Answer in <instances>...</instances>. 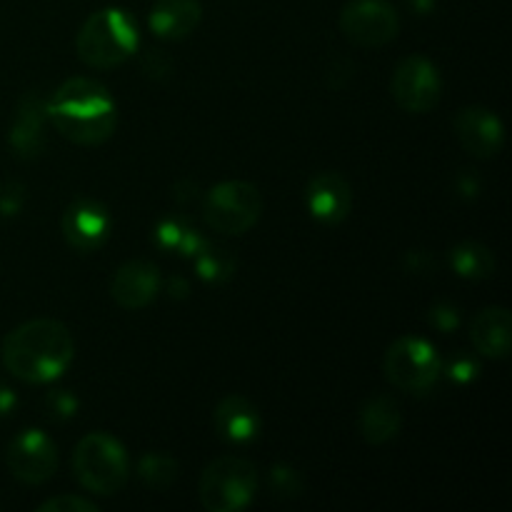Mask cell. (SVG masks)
I'll return each instance as SVG.
<instances>
[{
  "mask_svg": "<svg viewBox=\"0 0 512 512\" xmlns=\"http://www.w3.org/2000/svg\"><path fill=\"white\" fill-rule=\"evenodd\" d=\"M203 20L198 0H158L150 10V28L163 40H183Z\"/></svg>",
  "mask_w": 512,
  "mask_h": 512,
  "instance_id": "obj_18",
  "label": "cell"
},
{
  "mask_svg": "<svg viewBox=\"0 0 512 512\" xmlns=\"http://www.w3.org/2000/svg\"><path fill=\"white\" fill-rule=\"evenodd\" d=\"M213 428L220 440L230 445H245L258 438L260 415L255 405L243 395H228L213 413Z\"/></svg>",
  "mask_w": 512,
  "mask_h": 512,
  "instance_id": "obj_16",
  "label": "cell"
},
{
  "mask_svg": "<svg viewBox=\"0 0 512 512\" xmlns=\"http://www.w3.org/2000/svg\"><path fill=\"white\" fill-rule=\"evenodd\" d=\"M450 265L465 280H485L495 273V255L480 243H460L450 250Z\"/></svg>",
  "mask_w": 512,
  "mask_h": 512,
  "instance_id": "obj_20",
  "label": "cell"
},
{
  "mask_svg": "<svg viewBox=\"0 0 512 512\" xmlns=\"http://www.w3.org/2000/svg\"><path fill=\"white\" fill-rule=\"evenodd\" d=\"M5 463L20 483L43 485L58 470V448L43 430H23L10 440Z\"/></svg>",
  "mask_w": 512,
  "mask_h": 512,
  "instance_id": "obj_10",
  "label": "cell"
},
{
  "mask_svg": "<svg viewBox=\"0 0 512 512\" xmlns=\"http://www.w3.org/2000/svg\"><path fill=\"white\" fill-rule=\"evenodd\" d=\"M270 488L278 498H295V495L303 493V478L298 475V470L278 465V468L270 470Z\"/></svg>",
  "mask_w": 512,
  "mask_h": 512,
  "instance_id": "obj_24",
  "label": "cell"
},
{
  "mask_svg": "<svg viewBox=\"0 0 512 512\" xmlns=\"http://www.w3.org/2000/svg\"><path fill=\"white\" fill-rule=\"evenodd\" d=\"M73 473L88 493L108 498L120 493L128 483V453L113 435L90 433L75 445Z\"/></svg>",
  "mask_w": 512,
  "mask_h": 512,
  "instance_id": "obj_4",
  "label": "cell"
},
{
  "mask_svg": "<svg viewBox=\"0 0 512 512\" xmlns=\"http://www.w3.org/2000/svg\"><path fill=\"white\" fill-rule=\"evenodd\" d=\"M15 405H18V400H15L13 390L5 388V385H0V418H5V415L13 413Z\"/></svg>",
  "mask_w": 512,
  "mask_h": 512,
  "instance_id": "obj_30",
  "label": "cell"
},
{
  "mask_svg": "<svg viewBox=\"0 0 512 512\" xmlns=\"http://www.w3.org/2000/svg\"><path fill=\"white\" fill-rule=\"evenodd\" d=\"M170 290H175L178 298H185V293H188V283H185L183 278H175L173 283H170Z\"/></svg>",
  "mask_w": 512,
  "mask_h": 512,
  "instance_id": "obj_31",
  "label": "cell"
},
{
  "mask_svg": "<svg viewBox=\"0 0 512 512\" xmlns=\"http://www.w3.org/2000/svg\"><path fill=\"white\" fill-rule=\"evenodd\" d=\"M25 203V188L15 180L0 185V215L10 218V215H18L20 208Z\"/></svg>",
  "mask_w": 512,
  "mask_h": 512,
  "instance_id": "obj_26",
  "label": "cell"
},
{
  "mask_svg": "<svg viewBox=\"0 0 512 512\" xmlns=\"http://www.w3.org/2000/svg\"><path fill=\"white\" fill-rule=\"evenodd\" d=\"M475 373H478V365L468 358H458L450 365V378L458 380V383H468L475 378Z\"/></svg>",
  "mask_w": 512,
  "mask_h": 512,
  "instance_id": "obj_29",
  "label": "cell"
},
{
  "mask_svg": "<svg viewBox=\"0 0 512 512\" xmlns=\"http://www.w3.org/2000/svg\"><path fill=\"white\" fill-rule=\"evenodd\" d=\"M385 378L403 393L425 395L443 373L440 355L428 340L423 338H400L388 348L383 360Z\"/></svg>",
  "mask_w": 512,
  "mask_h": 512,
  "instance_id": "obj_6",
  "label": "cell"
},
{
  "mask_svg": "<svg viewBox=\"0 0 512 512\" xmlns=\"http://www.w3.org/2000/svg\"><path fill=\"white\" fill-rule=\"evenodd\" d=\"M75 343L63 323L50 318L18 325L3 343V365L23 383H53L73 363Z\"/></svg>",
  "mask_w": 512,
  "mask_h": 512,
  "instance_id": "obj_2",
  "label": "cell"
},
{
  "mask_svg": "<svg viewBox=\"0 0 512 512\" xmlns=\"http://www.w3.org/2000/svg\"><path fill=\"white\" fill-rule=\"evenodd\" d=\"M45 113L65 140L75 145H100L113 135L118 113L103 83L93 78H70L45 100Z\"/></svg>",
  "mask_w": 512,
  "mask_h": 512,
  "instance_id": "obj_1",
  "label": "cell"
},
{
  "mask_svg": "<svg viewBox=\"0 0 512 512\" xmlns=\"http://www.w3.org/2000/svg\"><path fill=\"white\" fill-rule=\"evenodd\" d=\"M470 340L485 358L503 360L512 348V315L508 308H483L470 325Z\"/></svg>",
  "mask_w": 512,
  "mask_h": 512,
  "instance_id": "obj_17",
  "label": "cell"
},
{
  "mask_svg": "<svg viewBox=\"0 0 512 512\" xmlns=\"http://www.w3.org/2000/svg\"><path fill=\"white\" fill-rule=\"evenodd\" d=\"M430 320H433V325H438L440 330H453L458 328V310L450 308V305H438V308L433 310V315H430Z\"/></svg>",
  "mask_w": 512,
  "mask_h": 512,
  "instance_id": "obj_28",
  "label": "cell"
},
{
  "mask_svg": "<svg viewBox=\"0 0 512 512\" xmlns=\"http://www.w3.org/2000/svg\"><path fill=\"white\" fill-rule=\"evenodd\" d=\"M48 408L50 415H55V418H73L78 413V400L70 393H65V390H58V393L48 398Z\"/></svg>",
  "mask_w": 512,
  "mask_h": 512,
  "instance_id": "obj_27",
  "label": "cell"
},
{
  "mask_svg": "<svg viewBox=\"0 0 512 512\" xmlns=\"http://www.w3.org/2000/svg\"><path fill=\"white\" fill-rule=\"evenodd\" d=\"M455 135L465 153L478 160L495 158L505 143V128L498 115L480 105H470L455 115Z\"/></svg>",
  "mask_w": 512,
  "mask_h": 512,
  "instance_id": "obj_11",
  "label": "cell"
},
{
  "mask_svg": "<svg viewBox=\"0 0 512 512\" xmlns=\"http://www.w3.org/2000/svg\"><path fill=\"white\" fill-rule=\"evenodd\" d=\"M400 425H403L400 405L388 395L368 400L365 408L360 410V433L370 445L390 443L400 433Z\"/></svg>",
  "mask_w": 512,
  "mask_h": 512,
  "instance_id": "obj_19",
  "label": "cell"
},
{
  "mask_svg": "<svg viewBox=\"0 0 512 512\" xmlns=\"http://www.w3.org/2000/svg\"><path fill=\"white\" fill-rule=\"evenodd\" d=\"M305 205L310 215L325 225H338L353 208V188L340 173H318L305 190Z\"/></svg>",
  "mask_w": 512,
  "mask_h": 512,
  "instance_id": "obj_13",
  "label": "cell"
},
{
  "mask_svg": "<svg viewBox=\"0 0 512 512\" xmlns=\"http://www.w3.org/2000/svg\"><path fill=\"white\" fill-rule=\"evenodd\" d=\"M193 258L198 275L203 280H208V283H225L228 278H233L235 258L230 255V250L220 248V245L203 243Z\"/></svg>",
  "mask_w": 512,
  "mask_h": 512,
  "instance_id": "obj_22",
  "label": "cell"
},
{
  "mask_svg": "<svg viewBox=\"0 0 512 512\" xmlns=\"http://www.w3.org/2000/svg\"><path fill=\"white\" fill-rule=\"evenodd\" d=\"M258 490V473L255 465L243 458L213 460L200 475L198 495L200 503L208 512H238L253 500Z\"/></svg>",
  "mask_w": 512,
  "mask_h": 512,
  "instance_id": "obj_5",
  "label": "cell"
},
{
  "mask_svg": "<svg viewBox=\"0 0 512 512\" xmlns=\"http://www.w3.org/2000/svg\"><path fill=\"white\" fill-rule=\"evenodd\" d=\"M160 293V270L148 260H130L110 280V298L125 310L148 308Z\"/></svg>",
  "mask_w": 512,
  "mask_h": 512,
  "instance_id": "obj_15",
  "label": "cell"
},
{
  "mask_svg": "<svg viewBox=\"0 0 512 512\" xmlns=\"http://www.w3.org/2000/svg\"><path fill=\"white\" fill-rule=\"evenodd\" d=\"M390 90L405 113L423 115L430 113L443 98V80L435 63H430L425 55H410L395 68Z\"/></svg>",
  "mask_w": 512,
  "mask_h": 512,
  "instance_id": "obj_8",
  "label": "cell"
},
{
  "mask_svg": "<svg viewBox=\"0 0 512 512\" xmlns=\"http://www.w3.org/2000/svg\"><path fill=\"white\" fill-rule=\"evenodd\" d=\"M263 213V198L255 185L228 180L208 190L203 200V218L213 230L225 235H243Z\"/></svg>",
  "mask_w": 512,
  "mask_h": 512,
  "instance_id": "obj_7",
  "label": "cell"
},
{
  "mask_svg": "<svg viewBox=\"0 0 512 512\" xmlns=\"http://www.w3.org/2000/svg\"><path fill=\"white\" fill-rule=\"evenodd\" d=\"M110 233V215L95 200H75L63 213V238L78 253H93Z\"/></svg>",
  "mask_w": 512,
  "mask_h": 512,
  "instance_id": "obj_12",
  "label": "cell"
},
{
  "mask_svg": "<svg viewBox=\"0 0 512 512\" xmlns=\"http://www.w3.org/2000/svg\"><path fill=\"white\" fill-rule=\"evenodd\" d=\"M45 100L38 93H28L18 103L10 123L8 145L15 158L35 160L45 150Z\"/></svg>",
  "mask_w": 512,
  "mask_h": 512,
  "instance_id": "obj_14",
  "label": "cell"
},
{
  "mask_svg": "<svg viewBox=\"0 0 512 512\" xmlns=\"http://www.w3.org/2000/svg\"><path fill=\"white\" fill-rule=\"evenodd\" d=\"M340 30L360 48H380L398 35V10L388 0H353L340 13Z\"/></svg>",
  "mask_w": 512,
  "mask_h": 512,
  "instance_id": "obj_9",
  "label": "cell"
},
{
  "mask_svg": "<svg viewBox=\"0 0 512 512\" xmlns=\"http://www.w3.org/2000/svg\"><path fill=\"white\" fill-rule=\"evenodd\" d=\"M138 475L150 488H168L178 478V463L165 453H148L140 458Z\"/></svg>",
  "mask_w": 512,
  "mask_h": 512,
  "instance_id": "obj_23",
  "label": "cell"
},
{
  "mask_svg": "<svg viewBox=\"0 0 512 512\" xmlns=\"http://www.w3.org/2000/svg\"><path fill=\"white\" fill-rule=\"evenodd\" d=\"M98 505L90 500L78 498V495H60V498H50L40 505L38 512H95Z\"/></svg>",
  "mask_w": 512,
  "mask_h": 512,
  "instance_id": "obj_25",
  "label": "cell"
},
{
  "mask_svg": "<svg viewBox=\"0 0 512 512\" xmlns=\"http://www.w3.org/2000/svg\"><path fill=\"white\" fill-rule=\"evenodd\" d=\"M75 50L88 68H118L138 50V25L120 8L95 10L80 28Z\"/></svg>",
  "mask_w": 512,
  "mask_h": 512,
  "instance_id": "obj_3",
  "label": "cell"
},
{
  "mask_svg": "<svg viewBox=\"0 0 512 512\" xmlns=\"http://www.w3.org/2000/svg\"><path fill=\"white\" fill-rule=\"evenodd\" d=\"M155 240H158L160 248L175 250V253L185 255V258H193L200 250V245L205 243V240L200 238L198 230L190 228L185 220L178 218L163 220V223L155 228Z\"/></svg>",
  "mask_w": 512,
  "mask_h": 512,
  "instance_id": "obj_21",
  "label": "cell"
}]
</instances>
